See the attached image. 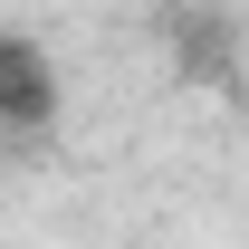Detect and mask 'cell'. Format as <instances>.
Segmentation results:
<instances>
[{
    "mask_svg": "<svg viewBox=\"0 0 249 249\" xmlns=\"http://www.w3.org/2000/svg\"><path fill=\"white\" fill-rule=\"evenodd\" d=\"M58 115V67H48V48L19 29H0V124L10 134H38V124Z\"/></svg>",
    "mask_w": 249,
    "mask_h": 249,
    "instance_id": "cell-1",
    "label": "cell"
}]
</instances>
